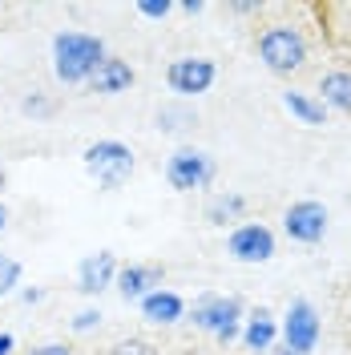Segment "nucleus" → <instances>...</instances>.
<instances>
[{
    "instance_id": "nucleus-1",
    "label": "nucleus",
    "mask_w": 351,
    "mask_h": 355,
    "mask_svg": "<svg viewBox=\"0 0 351 355\" xmlns=\"http://www.w3.org/2000/svg\"><path fill=\"white\" fill-rule=\"evenodd\" d=\"M49 57H53V73L61 85H89L93 73L101 69V61L110 57L105 41L97 33L85 28H61L53 44H49Z\"/></svg>"
},
{
    "instance_id": "nucleus-2",
    "label": "nucleus",
    "mask_w": 351,
    "mask_h": 355,
    "mask_svg": "<svg viewBox=\"0 0 351 355\" xmlns=\"http://www.w3.org/2000/svg\"><path fill=\"white\" fill-rule=\"evenodd\" d=\"M255 53H259V61H263L266 73H275V77H295V73H303L307 61H311V41L295 21H271V24L259 28Z\"/></svg>"
},
{
    "instance_id": "nucleus-3",
    "label": "nucleus",
    "mask_w": 351,
    "mask_h": 355,
    "mask_svg": "<svg viewBox=\"0 0 351 355\" xmlns=\"http://www.w3.org/2000/svg\"><path fill=\"white\" fill-rule=\"evenodd\" d=\"M186 319L194 323L198 331H206L219 343H234L242 331V319H246V303L239 295H219V291H206L198 295L194 307L186 311Z\"/></svg>"
},
{
    "instance_id": "nucleus-4",
    "label": "nucleus",
    "mask_w": 351,
    "mask_h": 355,
    "mask_svg": "<svg viewBox=\"0 0 351 355\" xmlns=\"http://www.w3.org/2000/svg\"><path fill=\"white\" fill-rule=\"evenodd\" d=\"M81 166H85V174L97 182V190H121L126 182L133 178V166H137V157L126 141H117V137H101V141H89L85 150H81Z\"/></svg>"
},
{
    "instance_id": "nucleus-5",
    "label": "nucleus",
    "mask_w": 351,
    "mask_h": 355,
    "mask_svg": "<svg viewBox=\"0 0 351 355\" xmlns=\"http://www.w3.org/2000/svg\"><path fill=\"white\" fill-rule=\"evenodd\" d=\"M166 182H170V190L178 194H194V190H210L214 186V178H219V162L206 154V150H198V146H178L174 154L166 157Z\"/></svg>"
},
{
    "instance_id": "nucleus-6",
    "label": "nucleus",
    "mask_w": 351,
    "mask_h": 355,
    "mask_svg": "<svg viewBox=\"0 0 351 355\" xmlns=\"http://www.w3.org/2000/svg\"><path fill=\"white\" fill-rule=\"evenodd\" d=\"M323 339V319L311 299H291L286 315L279 319V343L295 355H311Z\"/></svg>"
},
{
    "instance_id": "nucleus-7",
    "label": "nucleus",
    "mask_w": 351,
    "mask_h": 355,
    "mask_svg": "<svg viewBox=\"0 0 351 355\" xmlns=\"http://www.w3.org/2000/svg\"><path fill=\"white\" fill-rule=\"evenodd\" d=\"M219 81V65L210 57H178L166 65V89L178 101H194L202 93H210Z\"/></svg>"
},
{
    "instance_id": "nucleus-8",
    "label": "nucleus",
    "mask_w": 351,
    "mask_h": 355,
    "mask_svg": "<svg viewBox=\"0 0 351 355\" xmlns=\"http://www.w3.org/2000/svg\"><path fill=\"white\" fill-rule=\"evenodd\" d=\"M226 254L234 259V263H271L275 254H279V239H275V230L266 226V222H239L230 234H226Z\"/></svg>"
},
{
    "instance_id": "nucleus-9",
    "label": "nucleus",
    "mask_w": 351,
    "mask_h": 355,
    "mask_svg": "<svg viewBox=\"0 0 351 355\" xmlns=\"http://www.w3.org/2000/svg\"><path fill=\"white\" fill-rule=\"evenodd\" d=\"M327 230H331V214H327V206H323L319 198H299V202L286 206L283 234L291 239V243L319 246L323 239H327Z\"/></svg>"
},
{
    "instance_id": "nucleus-10",
    "label": "nucleus",
    "mask_w": 351,
    "mask_h": 355,
    "mask_svg": "<svg viewBox=\"0 0 351 355\" xmlns=\"http://www.w3.org/2000/svg\"><path fill=\"white\" fill-rule=\"evenodd\" d=\"M117 270H121V259L113 250H93V254H85L77 263V291L97 299V295H105L117 283Z\"/></svg>"
},
{
    "instance_id": "nucleus-11",
    "label": "nucleus",
    "mask_w": 351,
    "mask_h": 355,
    "mask_svg": "<svg viewBox=\"0 0 351 355\" xmlns=\"http://www.w3.org/2000/svg\"><path fill=\"white\" fill-rule=\"evenodd\" d=\"M162 283H166V266L162 263H121L113 291H117L126 303H142V299L154 295Z\"/></svg>"
},
{
    "instance_id": "nucleus-12",
    "label": "nucleus",
    "mask_w": 351,
    "mask_h": 355,
    "mask_svg": "<svg viewBox=\"0 0 351 355\" xmlns=\"http://www.w3.org/2000/svg\"><path fill=\"white\" fill-rule=\"evenodd\" d=\"M311 17L327 44L351 49V0H319V4H311Z\"/></svg>"
},
{
    "instance_id": "nucleus-13",
    "label": "nucleus",
    "mask_w": 351,
    "mask_h": 355,
    "mask_svg": "<svg viewBox=\"0 0 351 355\" xmlns=\"http://www.w3.org/2000/svg\"><path fill=\"white\" fill-rule=\"evenodd\" d=\"M133 81H137L133 65L126 61V57L110 53V57L101 61V69L93 73V81H89V93H97V97H121V93H130V89H133Z\"/></svg>"
},
{
    "instance_id": "nucleus-14",
    "label": "nucleus",
    "mask_w": 351,
    "mask_h": 355,
    "mask_svg": "<svg viewBox=\"0 0 351 355\" xmlns=\"http://www.w3.org/2000/svg\"><path fill=\"white\" fill-rule=\"evenodd\" d=\"M137 307H142V319H146V323H154V327H174V323H182V319H186L190 303H186L178 291L157 287L154 295H146Z\"/></svg>"
},
{
    "instance_id": "nucleus-15",
    "label": "nucleus",
    "mask_w": 351,
    "mask_h": 355,
    "mask_svg": "<svg viewBox=\"0 0 351 355\" xmlns=\"http://www.w3.org/2000/svg\"><path fill=\"white\" fill-rule=\"evenodd\" d=\"M242 347L246 352H271L275 343H279V319H275V311L271 307H255V311H246V319H242Z\"/></svg>"
},
{
    "instance_id": "nucleus-16",
    "label": "nucleus",
    "mask_w": 351,
    "mask_h": 355,
    "mask_svg": "<svg viewBox=\"0 0 351 355\" xmlns=\"http://www.w3.org/2000/svg\"><path fill=\"white\" fill-rule=\"evenodd\" d=\"M246 214H250V198L242 190H219L202 206V218L210 222V226H230V230L239 222H246Z\"/></svg>"
},
{
    "instance_id": "nucleus-17",
    "label": "nucleus",
    "mask_w": 351,
    "mask_h": 355,
    "mask_svg": "<svg viewBox=\"0 0 351 355\" xmlns=\"http://www.w3.org/2000/svg\"><path fill=\"white\" fill-rule=\"evenodd\" d=\"M319 101L327 113L351 117V65H335L319 77Z\"/></svg>"
},
{
    "instance_id": "nucleus-18",
    "label": "nucleus",
    "mask_w": 351,
    "mask_h": 355,
    "mask_svg": "<svg viewBox=\"0 0 351 355\" xmlns=\"http://www.w3.org/2000/svg\"><path fill=\"white\" fill-rule=\"evenodd\" d=\"M283 110L299 121V125H307V130H319V125H327L331 113L323 110V101L315 97V93H299V89H286L283 93Z\"/></svg>"
},
{
    "instance_id": "nucleus-19",
    "label": "nucleus",
    "mask_w": 351,
    "mask_h": 355,
    "mask_svg": "<svg viewBox=\"0 0 351 355\" xmlns=\"http://www.w3.org/2000/svg\"><path fill=\"white\" fill-rule=\"evenodd\" d=\"M157 130L170 133V137H178V133H190L198 125V110L194 105H186V101H170V105H162L157 110Z\"/></svg>"
},
{
    "instance_id": "nucleus-20",
    "label": "nucleus",
    "mask_w": 351,
    "mask_h": 355,
    "mask_svg": "<svg viewBox=\"0 0 351 355\" xmlns=\"http://www.w3.org/2000/svg\"><path fill=\"white\" fill-rule=\"evenodd\" d=\"M21 287H24V266L12 254H0V299L17 295Z\"/></svg>"
},
{
    "instance_id": "nucleus-21",
    "label": "nucleus",
    "mask_w": 351,
    "mask_h": 355,
    "mask_svg": "<svg viewBox=\"0 0 351 355\" xmlns=\"http://www.w3.org/2000/svg\"><path fill=\"white\" fill-rule=\"evenodd\" d=\"M21 113L24 117H33V121H49V117L57 113V101H53L49 93H41V89H33V93L21 101Z\"/></svg>"
},
{
    "instance_id": "nucleus-22",
    "label": "nucleus",
    "mask_w": 351,
    "mask_h": 355,
    "mask_svg": "<svg viewBox=\"0 0 351 355\" xmlns=\"http://www.w3.org/2000/svg\"><path fill=\"white\" fill-rule=\"evenodd\" d=\"M133 12L146 17V21H170V17L178 12V0H137Z\"/></svg>"
},
{
    "instance_id": "nucleus-23",
    "label": "nucleus",
    "mask_w": 351,
    "mask_h": 355,
    "mask_svg": "<svg viewBox=\"0 0 351 355\" xmlns=\"http://www.w3.org/2000/svg\"><path fill=\"white\" fill-rule=\"evenodd\" d=\"M110 355H157V347L150 339H142V335H126V339H117L110 347Z\"/></svg>"
},
{
    "instance_id": "nucleus-24",
    "label": "nucleus",
    "mask_w": 351,
    "mask_h": 355,
    "mask_svg": "<svg viewBox=\"0 0 351 355\" xmlns=\"http://www.w3.org/2000/svg\"><path fill=\"white\" fill-rule=\"evenodd\" d=\"M101 319H105L101 307H85V311H77V315L69 319V327H73L77 335H85V331H97V327H101Z\"/></svg>"
},
{
    "instance_id": "nucleus-25",
    "label": "nucleus",
    "mask_w": 351,
    "mask_h": 355,
    "mask_svg": "<svg viewBox=\"0 0 351 355\" xmlns=\"http://www.w3.org/2000/svg\"><path fill=\"white\" fill-rule=\"evenodd\" d=\"M226 12H230V17H239V21H250V17L259 21V17L266 12V4H263V0H226Z\"/></svg>"
},
{
    "instance_id": "nucleus-26",
    "label": "nucleus",
    "mask_w": 351,
    "mask_h": 355,
    "mask_svg": "<svg viewBox=\"0 0 351 355\" xmlns=\"http://www.w3.org/2000/svg\"><path fill=\"white\" fill-rule=\"evenodd\" d=\"M44 295H49L44 287H21V291H17V299H21L24 307H37V303H44Z\"/></svg>"
},
{
    "instance_id": "nucleus-27",
    "label": "nucleus",
    "mask_w": 351,
    "mask_h": 355,
    "mask_svg": "<svg viewBox=\"0 0 351 355\" xmlns=\"http://www.w3.org/2000/svg\"><path fill=\"white\" fill-rule=\"evenodd\" d=\"M24 355H77L69 343H41V347H33V352H24Z\"/></svg>"
},
{
    "instance_id": "nucleus-28",
    "label": "nucleus",
    "mask_w": 351,
    "mask_h": 355,
    "mask_svg": "<svg viewBox=\"0 0 351 355\" xmlns=\"http://www.w3.org/2000/svg\"><path fill=\"white\" fill-rule=\"evenodd\" d=\"M206 8H210L206 0H178V12H182V17H202Z\"/></svg>"
},
{
    "instance_id": "nucleus-29",
    "label": "nucleus",
    "mask_w": 351,
    "mask_h": 355,
    "mask_svg": "<svg viewBox=\"0 0 351 355\" xmlns=\"http://www.w3.org/2000/svg\"><path fill=\"white\" fill-rule=\"evenodd\" d=\"M12 352H17V335L0 331V355H12Z\"/></svg>"
},
{
    "instance_id": "nucleus-30",
    "label": "nucleus",
    "mask_w": 351,
    "mask_h": 355,
    "mask_svg": "<svg viewBox=\"0 0 351 355\" xmlns=\"http://www.w3.org/2000/svg\"><path fill=\"white\" fill-rule=\"evenodd\" d=\"M4 226H8V206L0 202V234H4Z\"/></svg>"
},
{
    "instance_id": "nucleus-31",
    "label": "nucleus",
    "mask_w": 351,
    "mask_h": 355,
    "mask_svg": "<svg viewBox=\"0 0 351 355\" xmlns=\"http://www.w3.org/2000/svg\"><path fill=\"white\" fill-rule=\"evenodd\" d=\"M266 355H295V352H286L283 343H275V347H271V352H266Z\"/></svg>"
},
{
    "instance_id": "nucleus-32",
    "label": "nucleus",
    "mask_w": 351,
    "mask_h": 355,
    "mask_svg": "<svg viewBox=\"0 0 351 355\" xmlns=\"http://www.w3.org/2000/svg\"><path fill=\"white\" fill-rule=\"evenodd\" d=\"M4 186H8V174H4V166H0V194H4Z\"/></svg>"
}]
</instances>
